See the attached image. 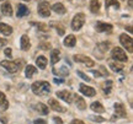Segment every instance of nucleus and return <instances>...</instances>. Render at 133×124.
I'll return each instance as SVG.
<instances>
[{
    "label": "nucleus",
    "mask_w": 133,
    "mask_h": 124,
    "mask_svg": "<svg viewBox=\"0 0 133 124\" xmlns=\"http://www.w3.org/2000/svg\"><path fill=\"white\" fill-rule=\"evenodd\" d=\"M80 87H79V90H80V92L83 93L84 96H88V97H94V96L96 95V91L92 89V87H90V86H86L84 85V84H80Z\"/></svg>",
    "instance_id": "6e6552de"
},
{
    "label": "nucleus",
    "mask_w": 133,
    "mask_h": 124,
    "mask_svg": "<svg viewBox=\"0 0 133 124\" xmlns=\"http://www.w3.org/2000/svg\"><path fill=\"white\" fill-rule=\"evenodd\" d=\"M36 64L39 69H46L47 67V58L43 57V55H39V57L36 59Z\"/></svg>",
    "instance_id": "6ab92c4d"
},
{
    "label": "nucleus",
    "mask_w": 133,
    "mask_h": 124,
    "mask_svg": "<svg viewBox=\"0 0 133 124\" xmlns=\"http://www.w3.org/2000/svg\"><path fill=\"white\" fill-rule=\"evenodd\" d=\"M85 22V15L79 12L76 14L74 17H73V21H71V28L74 31H79V30L83 27V25Z\"/></svg>",
    "instance_id": "f03ea898"
},
{
    "label": "nucleus",
    "mask_w": 133,
    "mask_h": 124,
    "mask_svg": "<svg viewBox=\"0 0 133 124\" xmlns=\"http://www.w3.org/2000/svg\"><path fill=\"white\" fill-rule=\"evenodd\" d=\"M11 53H12V50H11L10 48H6V49H5V55L10 57V55H11Z\"/></svg>",
    "instance_id": "a19ab883"
},
{
    "label": "nucleus",
    "mask_w": 133,
    "mask_h": 124,
    "mask_svg": "<svg viewBox=\"0 0 133 124\" xmlns=\"http://www.w3.org/2000/svg\"><path fill=\"white\" fill-rule=\"evenodd\" d=\"M75 43H76V38L73 36V34H69V36L65 37V39H64V46H65V47L73 48L75 46Z\"/></svg>",
    "instance_id": "a211bd4d"
},
{
    "label": "nucleus",
    "mask_w": 133,
    "mask_h": 124,
    "mask_svg": "<svg viewBox=\"0 0 133 124\" xmlns=\"http://www.w3.org/2000/svg\"><path fill=\"white\" fill-rule=\"evenodd\" d=\"M31 89H32L33 93H36V95H38V96H46L51 92V85H49L47 81L33 82L32 86H31Z\"/></svg>",
    "instance_id": "f257e3e1"
},
{
    "label": "nucleus",
    "mask_w": 133,
    "mask_h": 124,
    "mask_svg": "<svg viewBox=\"0 0 133 124\" xmlns=\"http://www.w3.org/2000/svg\"><path fill=\"white\" fill-rule=\"evenodd\" d=\"M105 4H106V8H110V6H115L116 9L119 8V3L117 0H106Z\"/></svg>",
    "instance_id": "c85d7f7f"
},
{
    "label": "nucleus",
    "mask_w": 133,
    "mask_h": 124,
    "mask_svg": "<svg viewBox=\"0 0 133 124\" xmlns=\"http://www.w3.org/2000/svg\"><path fill=\"white\" fill-rule=\"evenodd\" d=\"M0 1H3V0H0Z\"/></svg>",
    "instance_id": "09e8293b"
},
{
    "label": "nucleus",
    "mask_w": 133,
    "mask_h": 124,
    "mask_svg": "<svg viewBox=\"0 0 133 124\" xmlns=\"http://www.w3.org/2000/svg\"><path fill=\"white\" fill-rule=\"evenodd\" d=\"M91 72H92V74H94V75H95L96 77H101V76H102V75L100 74V71H95V70H92Z\"/></svg>",
    "instance_id": "c03bdc74"
},
{
    "label": "nucleus",
    "mask_w": 133,
    "mask_h": 124,
    "mask_svg": "<svg viewBox=\"0 0 133 124\" xmlns=\"http://www.w3.org/2000/svg\"><path fill=\"white\" fill-rule=\"evenodd\" d=\"M48 106H49L53 111H56V112H65V108L62 107V106L58 103V101H56L54 98H49V100H48Z\"/></svg>",
    "instance_id": "9b49d317"
},
{
    "label": "nucleus",
    "mask_w": 133,
    "mask_h": 124,
    "mask_svg": "<svg viewBox=\"0 0 133 124\" xmlns=\"http://www.w3.org/2000/svg\"><path fill=\"white\" fill-rule=\"evenodd\" d=\"M53 81L56 82V84H63L64 80H63V79H57V77H54V80H53Z\"/></svg>",
    "instance_id": "79ce46f5"
},
{
    "label": "nucleus",
    "mask_w": 133,
    "mask_h": 124,
    "mask_svg": "<svg viewBox=\"0 0 133 124\" xmlns=\"http://www.w3.org/2000/svg\"><path fill=\"white\" fill-rule=\"evenodd\" d=\"M110 68H111V70L115 72H118L121 71L122 69H123V65H121L118 63H115V62H110Z\"/></svg>",
    "instance_id": "bb28decb"
},
{
    "label": "nucleus",
    "mask_w": 133,
    "mask_h": 124,
    "mask_svg": "<svg viewBox=\"0 0 133 124\" xmlns=\"http://www.w3.org/2000/svg\"><path fill=\"white\" fill-rule=\"evenodd\" d=\"M74 60L78 62V63H83V64H85L86 67H94V60H91L89 57L81 55V54H76V55H74Z\"/></svg>",
    "instance_id": "0eeeda50"
},
{
    "label": "nucleus",
    "mask_w": 133,
    "mask_h": 124,
    "mask_svg": "<svg viewBox=\"0 0 133 124\" xmlns=\"http://www.w3.org/2000/svg\"><path fill=\"white\" fill-rule=\"evenodd\" d=\"M6 44H8V39H5V38L0 39V48L4 47V46H6Z\"/></svg>",
    "instance_id": "4c0bfd02"
},
{
    "label": "nucleus",
    "mask_w": 133,
    "mask_h": 124,
    "mask_svg": "<svg viewBox=\"0 0 133 124\" xmlns=\"http://www.w3.org/2000/svg\"><path fill=\"white\" fill-rule=\"evenodd\" d=\"M53 72H54V74H62L63 76H66V75L69 74V70H66L65 67H63L59 71H57V70H53Z\"/></svg>",
    "instance_id": "72a5a7b5"
},
{
    "label": "nucleus",
    "mask_w": 133,
    "mask_h": 124,
    "mask_svg": "<svg viewBox=\"0 0 133 124\" xmlns=\"http://www.w3.org/2000/svg\"><path fill=\"white\" fill-rule=\"evenodd\" d=\"M59 54H61V52H59L58 49H53L52 50V53H51V63H52L53 65L59 62V59H61Z\"/></svg>",
    "instance_id": "412c9836"
},
{
    "label": "nucleus",
    "mask_w": 133,
    "mask_h": 124,
    "mask_svg": "<svg viewBox=\"0 0 133 124\" xmlns=\"http://www.w3.org/2000/svg\"><path fill=\"white\" fill-rule=\"evenodd\" d=\"M112 58H114L115 60H117V62H127V54L124 53V50L123 49H121L119 47H116V48H114L112 49Z\"/></svg>",
    "instance_id": "20e7f679"
},
{
    "label": "nucleus",
    "mask_w": 133,
    "mask_h": 124,
    "mask_svg": "<svg viewBox=\"0 0 133 124\" xmlns=\"http://www.w3.org/2000/svg\"><path fill=\"white\" fill-rule=\"evenodd\" d=\"M75 103H76V107L79 108L80 111H84L86 108V103H85V101L81 98L80 96H78L75 95Z\"/></svg>",
    "instance_id": "4be33fe9"
},
{
    "label": "nucleus",
    "mask_w": 133,
    "mask_h": 124,
    "mask_svg": "<svg viewBox=\"0 0 133 124\" xmlns=\"http://www.w3.org/2000/svg\"><path fill=\"white\" fill-rule=\"evenodd\" d=\"M33 123L35 124H47V122H46L44 119H36Z\"/></svg>",
    "instance_id": "e433bc0d"
},
{
    "label": "nucleus",
    "mask_w": 133,
    "mask_h": 124,
    "mask_svg": "<svg viewBox=\"0 0 133 124\" xmlns=\"http://www.w3.org/2000/svg\"><path fill=\"white\" fill-rule=\"evenodd\" d=\"M100 70H101V72H102V76H109V74H107V71L105 70L104 67H100Z\"/></svg>",
    "instance_id": "ea45409f"
},
{
    "label": "nucleus",
    "mask_w": 133,
    "mask_h": 124,
    "mask_svg": "<svg viewBox=\"0 0 133 124\" xmlns=\"http://www.w3.org/2000/svg\"><path fill=\"white\" fill-rule=\"evenodd\" d=\"M38 14L43 16V17H49L51 15V6L47 1H42L41 4L38 5Z\"/></svg>",
    "instance_id": "423d86ee"
},
{
    "label": "nucleus",
    "mask_w": 133,
    "mask_h": 124,
    "mask_svg": "<svg viewBox=\"0 0 133 124\" xmlns=\"http://www.w3.org/2000/svg\"><path fill=\"white\" fill-rule=\"evenodd\" d=\"M53 25H56V30H57L58 34L63 36V34H64V32H65V28H64V27H63L61 24H53Z\"/></svg>",
    "instance_id": "7c9ffc66"
},
{
    "label": "nucleus",
    "mask_w": 133,
    "mask_h": 124,
    "mask_svg": "<svg viewBox=\"0 0 133 124\" xmlns=\"http://www.w3.org/2000/svg\"><path fill=\"white\" fill-rule=\"evenodd\" d=\"M29 14V8H26L24 4H19V6H17V17H24V16H27Z\"/></svg>",
    "instance_id": "4468645a"
},
{
    "label": "nucleus",
    "mask_w": 133,
    "mask_h": 124,
    "mask_svg": "<svg viewBox=\"0 0 133 124\" xmlns=\"http://www.w3.org/2000/svg\"><path fill=\"white\" fill-rule=\"evenodd\" d=\"M57 96L58 98H61V100H63L64 102H66V103H71V100H73V97H71V93L69 92V91H58L57 92Z\"/></svg>",
    "instance_id": "1a4fd4ad"
},
{
    "label": "nucleus",
    "mask_w": 133,
    "mask_h": 124,
    "mask_svg": "<svg viewBox=\"0 0 133 124\" xmlns=\"http://www.w3.org/2000/svg\"><path fill=\"white\" fill-rule=\"evenodd\" d=\"M25 1H30V0H25Z\"/></svg>",
    "instance_id": "de8ad7c7"
},
{
    "label": "nucleus",
    "mask_w": 133,
    "mask_h": 124,
    "mask_svg": "<svg viewBox=\"0 0 133 124\" xmlns=\"http://www.w3.org/2000/svg\"><path fill=\"white\" fill-rule=\"evenodd\" d=\"M99 10H100L99 0H91L90 1V11L94 12V14H96V12H99Z\"/></svg>",
    "instance_id": "393cba45"
},
{
    "label": "nucleus",
    "mask_w": 133,
    "mask_h": 124,
    "mask_svg": "<svg viewBox=\"0 0 133 124\" xmlns=\"http://www.w3.org/2000/svg\"><path fill=\"white\" fill-rule=\"evenodd\" d=\"M128 5H129V8L132 9V0H129V1H128Z\"/></svg>",
    "instance_id": "49530a36"
},
{
    "label": "nucleus",
    "mask_w": 133,
    "mask_h": 124,
    "mask_svg": "<svg viewBox=\"0 0 133 124\" xmlns=\"http://www.w3.org/2000/svg\"><path fill=\"white\" fill-rule=\"evenodd\" d=\"M33 110H36L37 112H39L41 114H48V107L44 106L43 103H37L33 106Z\"/></svg>",
    "instance_id": "aec40b11"
},
{
    "label": "nucleus",
    "mask_w": 133,
    "mask_h": 124,
    "mask_svg": "<svg viewBox=\"0 0 133 124\" xmlns=\"http://www.w3.org/2000/svg\"><path fill=\"white\" fill-rule=\"evenodd\" d=\"M37 72V69L36 67H33V65H27L26 67V70H25V74H26V77H32Z\"/></svg>",
    "instance_id": "b1692460"
},
{
    "label": "nucleus",
    "mask_w": 133,
    "mask_h": 124,
    "mask_svg": "<svg viewBox=\"0 0 133 124\" xmlns=\"http://www.w3.org/2000/svg\"><path fill=\"white\" fill-rule=\"evenodd\" d=\"M0 65L4 68L5 70H8L9 72H16L19 71L21 67H20L19 62H9V60H3L0 63Z\"/></svg>",
    "instance_id": "7ed1b4c3"
},
{
    "label": "nucleus",
    "mask_w": 133,
    "mask_h": 124,
    "mask_svg": "<svg viewBox=\"0 0 133 124\" xmlns=\"http://www.w3.org/2000/svg\"><path fill=\"white\" fill-rule=\"evenodd\" d=\"M90 108L94 111V112H96V113H102L105 111V108L102 107V105H101L100 102H92L90 106Z\"/></svg>",
    "instance_id": "5701e85b"
},
{
    "label": "nucleus",
    "mask_w": 133,
    "mask_h": 124,
    "mask_svg": "<svg viewBox=\"0 0 133 124\" xmlns=\"http://www.w3.org/2000/svg\"><path fill=\"white\" fill-rule=\"evenodd\" d=\"M119 42H121V44L127 50H128L129 53L133 52V41H132V37H129L128 34H121L119 36Z\"/></svg>",
    "instance_id": "39448f33"
},
{
    "label": "nucleus",
    "mask_w": 133,
    "mask_h": 124,
    "mask_svg": "<svg viewBox=\"0 0 133 124\" xmlns=\"http://www.w3.org/2000/svg\"><path fill=\"white\" fill-rule=\"evenodd\" d=\"M53 120H54L56 123H58V124H62L63 123V120L61 119V118H58V117H54V118H53Z\"/></svg>",
    "instance_id": "37998d69"
},
{
    "label": "nucleus",
    "mask_w": 133,
    "mask_h": 124,
    "mask_svg": "<svg viewBox=\"0 0 133 124\" xmlns=\"http://www.w3.org/2000/svg\"><path fill=\"white\" fill-rule=\"evenodd\" d=\"M89 119L92 120V122H99V123L105 122V119L102 117H100V115H89Z\"/></svg>",
    "instance_id": "2f4dec72"
},
{
    "label": "nucleus",
    "mask_w": 133,
    "mask_h": 124,
    "mask_svg": "<svg viewBox=\"0 0 133 124\" xmlns=\"http://www.w3.org/2000/svg\"><path fill=\"white\" fill-rule=\"evenodd\" d=\"M0 32L5 36H9V34L12 33V27L9 26V25L6 24H3V22H0Z\"/></svg>",
    "instance_id": "f3484780"
},
{
    "label": "nucleus",
    "mask_w": 133,
    "mask_h": 124,
    "mask_svg": "<svg viewBox=\"0 0 133 124\" xmlns=\"http://www.w3.org/2000/svg\"><path fill=\"white\" fill-rule=\"evenodd\" d=\"M31 25H36L37 26V28L39 30V31H43V32H47L48 31V27L46 24H42V22H38V24H35V22H31Z\"/></svg>",
    "instance_id": "c756f323"
},
{
    "label": "nucleus",
    "mask_w": 133,
    "mask_h": 124,
    "mask_svg": "<svg viewBox=\"0 0 133 124\" xmlns=\"http://www.w3.org/2000/svg\"><path fill=\"white\" fill-rule=\"evenodd\" d=\"M78 76H80L81 79H83V80H85V81H90V79L86 76V75L83 71H78Z\"/></svg>",
    "instance_id": "f704fd0d"
},
{
    "label": "nucleus",
    "mask_w": 133,
    "mask_h": 124,
    "mask_svg": "<svg viewBox=\"0 0 133 124\" xmlns=\"http://www.w3.org/2000/svg\"><path fill=\"white\" fill-rule=\"evenodd\" d=\"M126 30H128L129 32H132V26H128V27H126Z\"/></svg>",
    "instance_id": "a18cd8bd"
},
{
    "label": "nucleus",
    "mask_w": 133,
    "mask_h": 124,
    "mask_svg": "<svg viewBox=\"0 0 133 124\" xmlns=\"http://www.w3.org/2000/svg\"><path fill=\"white\" fill-rule=\"evenodd\" d=\"M112 85H114V82L111 81V80H109V81H106V82L104 84V86H102V89H104V92L106 93V95H109L110 92H111Z\"/></svg>",
    "instance_id": "cd10ccee"
},
{
    "label": "nucleus",
    "mask_w": 133,
    "mask_h": 124,
    "mask_svg": "<svg viewBox=\"0 0 133 124\" xmlns=\"http://www.w3.org/2000/svg\"><path fill=\"white\" fill-rule=\"evenodd\" d=\"M1 12L5 15V16H12V8H11V5L10 3H4V4L1 5Z\"/></svg>",
    "instance_id": "2eb2a0df"
},
{
    "label": "nucleus",
    "mask_w": 133,
    "mask_h": 124,
    "mask_svg": "<svg viewBox=\"0 0 133 124\" xmlns=\"http://www.w3.org/2000/svg\"><path fill=\"white\" fill-rule=\"evenodd\" d=\"M39 48L46 50V49H49V48H51V44H49V43H42V44L39 46Z\"/></svg>",
    "instance_id": "c9c22d12"
},
{
    "label": "nucleus",
    "mask_w": 133,
    "mask_h": 124,
    "mask_svg": "<svg viewBox=\"0 0 133 124\" xmlns=\"http://www.w3.org/2000/svg\"><path fill=\"white\" fill-rule=\"evenodd\" d=\"M0 106H1L3 110H6V108L9 107V102L6 100V96H5L3 92H0Z\"/></svg>",
    "instance_id": "a878e982"
},
{
    "label": "nucleus",
    "mask_w": 133,
    "mask_h": 124,
    "mask_svg": "<svg viewBox=\"0 0 133 124\" xmlns=\"http://www.w3.org/2000/svg\"><path fill=\"white\" fill-rule=\"evenodd\" d=\"M114 108H115L116 114L118 115V117H121V118H126V117H127V113H126V110H124L123 105H121V103H115Z\"/></svg>",
    "instance_id": "f8f14e48"
},
{
    "label": "nucleus",
    "mask_w": 133,
    "mask_h": 124,
    "mask_svg": "<svg viewBox=\"0 0 133 124\" xmlns=\"http://www.w3.org/2000/svg\"><path fill=\"white\" fill-rule=\"evenodd\" d=\"M20 44H21V49H22V50H25V52L30 49V47H31V42H30V38L26 36V34H24V36L21 37Z\"/></svg>",
    "instance_id": "ddd939ff"
},
{
    "label": "nucleus",
    "mask_w": 133,
    "mask_h": 124,
    "mask_svg": "<svg viewBox=\"0 0 133 124\" xmlns=\"http://www.w3.org/2000/svg\"><path fill=\"white\" fill-rule=\"evenodd\" d=\"M70 124H85L83 120H80V119H74V120H71V123Z\"/></svg>",
    "instance_id": "58836bf2"
},
{
    "label": "nucleus",
    "mask_w": 133,
    "mask_h": 124,
    "mask_svg": "<svg viewBox=\"0 0 133 124\" xmlns=\"http://www.w3.org/2000/svg\"><path fill=\"white\" fill-rule=\"evenodd\" d=\"M99 48L102 50V52H106V50H109L110 48V43L109 42H104V43H100L99 44Z\"/></svg>",
    "instance_id": "473e14b6"
},
{
    "label": "nucleus",
    "mask_w": 133,
    "mask_h": 124,
    "mask_svg": "<svg viewBox=\"0 0 133 124\" xmlns=\"http://www.w3.org/2000/svg\"><path fill=\"white\" fill-rule=\"evenodd\" d=\"M52 10L54 11V12H57V14L59 15H63L66 12V9L64 8V5L62 4V3H57V4H54L52 6Z\"/></svg>",
    "instance_id": "dca6fc26"
},
{
    "label": "nucleus",
    "mask_w": 133,
    "mask_h": 124,
    "mask_svg": "<svg viewBox=\"0 0 133 124\" xmlns=\"http://www.w3.org/2000/svg\"><path fill=\"white\" fill-rule=\"evenodd\" d=\"M95 28L97 32H111L112 31V25L105 24V22H97Z\"/></svg>",
    "instance_id": "9d476101"
}]
</instances>
